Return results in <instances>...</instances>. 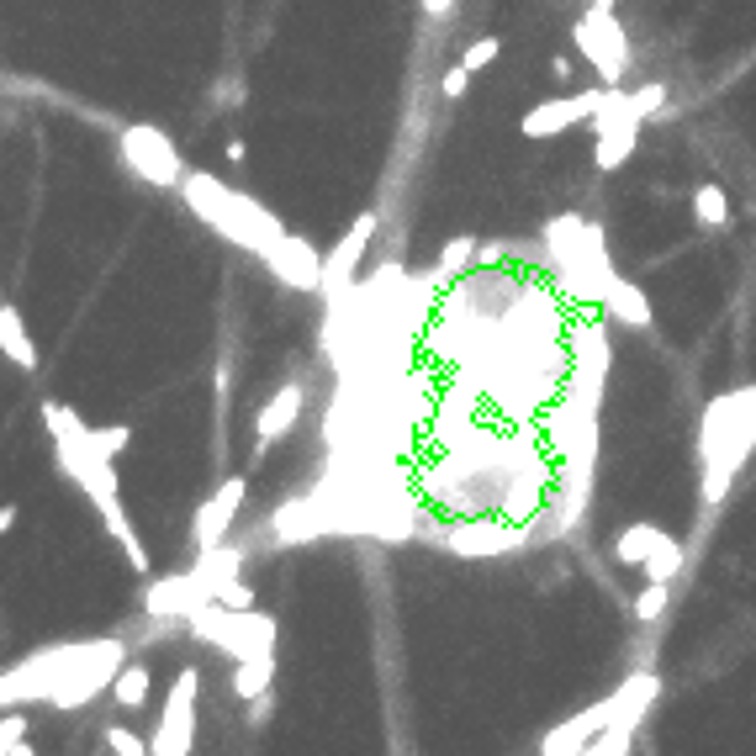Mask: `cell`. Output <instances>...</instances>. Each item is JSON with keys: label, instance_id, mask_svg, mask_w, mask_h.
I'll return each instance as SVG.
<instances>
[{"label": "cell", "instance_id": "obj_1", "mask_svg": "<svg viewBox=\"0 0 756 756\" xmlns=\"http://www.w3.org/2000/svg\"><path fill=\"white\" fill-rule=\"evenodd\" d=\"M43 423H48V434H53V455H59V466L69 471V482L90 497V508L101 513V524L112 529V540L122 545L127 566H133L138 577H149V550H143L133 519H127V503H122L112 455L96 445L90 423H85L75 408H59V402H43Z\"/></svg>", "mask_w": 756, "mask_h": 756}, {"label": "cell", "instance_id": "obj_2", "mask_svg": "<svg viewBox=\"0 0 756 756\" xmlns=\"http://www.w3.org/2000/svg\"><path fill=\"white\" fill-rule=\"evenodd\" d=\"M180 196H186V207H191L217 238H228V244L260 254V260L286 238L281 217H275L270 207H260L254 196L223 186V180L207 175V170H186V180H180Z\"/></svg>", "mask_w": 756, "mask_h": 756}, {"label": "cell", "instance_id": "obj_3", "mask_svg": "<svg viewBox=\"0 0 756 756\" xmlns=\"http://www.w3.org/2000/svg\"><path fill=\"white\" fill-rule=\"evenodd\" d=\"M191 635L228 651L233 661L244 656H260V651H275V619L260 614V608H228V603H201L191 614Z\"/></svg>", "mask_w": 756, "mask_h": 756}, {"label": "cell", "instance_id": "obj_4", "mask_svg": "<svg viewBox=\"0 0 756 756\" xmlns=\"http://www.w3.org/2000/svg\"><path fill=\"white\" fill-rule=\"evenodd\" d=\"M117 159L154 191H180V180H186V159H180V149L170 143V133L154 127V122L122 127L117 133Z\"/></svg>", "mask_w": 756, "mask_h": 756}, {"label": "cell", "instance_id": "obj_5", "mask_svg": "<svg viewBox=\"0 0 756 756\" xmlns=\"http://www.w3.org/2000/svg\"><path fill=\"white\" fill-rule=\"evenodd\" d=\"M571 38H577V48L593 59L603 85H619L624 80V69H630V38H624L614 6H587L577 22H571Z\"/></svg>", "mask_w": 756, "mask_h": 756}, {"label": "cell", "instance_id": "obj_6", "mask_svg": "<svg viewBox=\"0 0 756 756\" xmlns=\"http://www.w3.org/2000/svg\"><path fill=\"white\" fill-rule=\"evenodd\" d=\"M196 693H201V672L196 667H180L170 682V698H164V714H159V730L149 751L154 756H186L196 746Z\"/></svg>", "mask_w": 756, "mask_h": 756}, {"label": "cell", "instance_id": "obj_7", "mask_svg": "<svg viewBox=\"0 0 756 756\" xmlns=\"http://www.w3.org/2000/svg\"><path fill=\"white\" fill-rule=\"evenodd\" d=\"M608 96H614V85L577 90V96H561V101H540L534 112H524L519 133L524 138H556V133H566V127H577V122H593L608 106Z\"/></svg>", "mask_w": 756, "mask_h": 756}, {"label": "cell", "instance_id": "obj_8", "mask_svg": "<svg viewBox=\"0 0 756 756\" xmlns=\"http://www.w3.org/2000/svg\"><path fill=\"white\" fill-rule=\"evenodd\" d=\"M624 698H630V682H619V688L608 693L603 704H593V709H582L577 719H566V725H556V730H550L545 741H540V751H545V756L587 751V735H593V730H608V725H614V719H619V709H624Z\"/></svg>", "mask_w": 756, "mask_h": 756}, {"label": "cell", "instance_id": "obj_9", "mask_svg": "<svg viewBox=\"0 0 756 756\" xmlns=\"http://www.w3.org/2000/svg\"><path fill=\"white\" fill-rule=\"evenodd\" d=\"M265 265H270L275 281L291 286V291H323V254L312 249L302 233H286L281 244L265 254Z\"/></svg>", "mask_w": 756, "mask_h": 756}, {"label": "cell", "instance_id": "obj_10", "mask_svg": "<svg viewBox=\"0 0 756 756\" xmlns=\"http://www.w3.org/2000/svg\"><path fill=\"white\" fill-rule=\"evenodd\" d=\"M244 497H249L244 476H223V482H217V492L196 508V550H212V545L228 540V529L238 519V508H244Z\"/></svg>", "mask_w": 756, "mask_h": 756}, {"label": "cell", "instance_id": "obj_11", "mask_svg": "<svg viewBox=\"0 0 756 756\" xmlns=\"http://www.w3.org/2000/svg\"><path fill=\"white\" fill-rule=\"evenodd\" d=\"M376 238V212H360L355 223H349V233L339 238V249L323 260V297H339V291L355 281V265L365 260V244Z\"/></svg>", "mask_w": 756, "mask_h": 756}, {"label": "cell", "instance_id": "obj_12", "mask_svg": "<svg viewBox=\"0 0 756 756\" xmlns=\"http://www.w3.org/2000/svg\"><path fill=\"white\" fill-rule=\"evenodd\" d=\"M201 603H212V593L201 587V577H196V571L164 577V582H154L149 593H143V608H149L154 619H191Z\"/></svg>", "mask_w": 756, "mask_h": 756}, {"label": "cell", "instance_id": "obj_13", "mask_svg": "<svg viewBox=\"0 0 756 756\" xmlns=\"http://www.w3.org/2000/svg\"><path fill=\"white\" fill-rule=\"evenodd\" d=\"M524 540L519 524H497V519H482V524H460L445 534V545L455 550V556H503V550H513Z\"/></svg>", "mask_w": 756, "mask_h": 756}, {"label": "cell", "instance_id": "obj_14", "mask_svg": "<svg viewBox=\"0 0 756 756\" xmlns=\"http://www.w3.org/2000/svg\"><path fill=\"white\" fill-rule=\"evenodd\" d=\"M302 402H307V392H302L297 381L281 386V392H275L265 408H260V418H254V439H260V445H275V439H286L291 423L302 418Z\"/></svg>", "mask_w": 756, "mask_h": 756}, {"label": "cell", "instance_id": "obj_15", "mask_svg": "<svg viewBox=\"0 0 756 756\" xmlns=\"http://www.w3.org/2000/svg\"><path fill=\"white\" fill-rule=\"evenodd\" d=\"M0 355L11 365H22V371H38V344H32L27 318L11 302H0Z\"/></svg>", "mask_w": 756, "mask_h": 756}, {"label": "cell", "instance_id": "obj_16", "mask_svg": "<svg viewBox=\"0 0 756 756\" xmlns=\"http://www.w3.org/2000/svg\"><path fill=\"white\" fill-rule=\"evenodd\" d=\"M603 307L614 312L619 323H630V328H645V323H651V302H645V291H640L635 281H619V275H608Z\"/></svg>", "mask_w": 756, "mask_h": 756}, {"label": "cell", "instance_id": "obj_17", "mask_svg": "<svg viewBox=\"0 0 756 756\" xmlns=\"http://www.w3.org/2000/svg\"><path fill=\"white\" fill-rule=\"evenodd\" d=\"M270 677H275V651L233 661V693L238 698H265L270 693Z\"/></svg>", "mask_w": 756, "mask_h": 756}, {"label": "cell", "instance_id": "obj_18", "mask_svg": "<svg viewBox=\"0 0 756 756\" xmlns=\"http://www.w3.org/2000/svg\"><path fill=\"white\" fill-rule=\"evenodd\" d=\"M661 540H667V529H656V524H630V529H624L619 540H614V561H619V566H645Z\"/></svg>", "mask_w": 756, "mask_h": 756}, {"label": "cell", "instance_id": "obj_19", "mask_svg": "<svg viewBox=\"0 0 756 756\" xmlns=\"http://www.w3.org/2000/svg\"><path fill=\"white\" fill-rule=\"evenodd\" d=\"M112 698L122 709H143L149 704V667L143 661H127V667L112 677Z\"/></svg>", "mask_w": 756, "mask_h": 756}, {"label": "cell", "instance_id": "obj_20", "mask_svg": "<svg viewBox=\"0 0 756 756\" xmlns=\"http://www.w3.org/2000/svg\"><path fill=\"white\" fill-rule=\"evenodd\" d=\"M693 217H698L704 228H725V223H730L725 186H698V191H693Z\"/></svg>", "mask_w": 756, "mask_h": 756}, {"label": "cell", "instance_id": "obj_21", "mask_svg": "<svg viewBox=\"0 0 756 756\" xmlns=\"http://www.w3.org/2000/svg\"><path fill=\"white\" fill-rule=\"evenodd\" d=\"M682 561H688V556H682V545L667 534V540H661V545L651 550V561H645L640 571H645V582H672L677 571H682Z\"/></svg>", "mask_w": 756, "mask_h": 756}, {"label": "cell", "instance_id": "obj_22", "mask_svg": "<svg viewBox=\"0 0 756 756\" xmlns=\"http://www.w3.org/2000/svg\"><path fill=\"white\" fill-rule=\"evenodd\" d=\"M0 751H11V756H32V741H27V714L0 709Z\"/></svg>", "mask_w": 756, "mask_h": 756}, {"label": "cell", "instance_id": "obj_23", "mask_svg": "<svg viewBox=\"0 0 756 756\" xmlns=\"http://www.w3.org/2000/svg\"><path fill=\"white\" fill-rule=\"evenodd\" d=\"M667 614V582H645V593L635 598V619L640 624H656Z\"/></svg>", "mask_w": 756, "mask_h": 756}, {"label": "cell", "instance_id": "obj_24", "mask_svg": "<svg viewBox=\"0 0 756 756\" xmlns=\"http://www.w3.org/2000/svg\"><path fill=\"white\" fill-rule=\"evenodd\" d=\"M476 260V238H455V244L439 249V275H460Z\"/></svg>", "mask_w": 756, "mask_h": 756}, {"label": "cell", "instance_id": "obj_25", "mask_svg": "<svg viewBox=\"0 0 756 756\" xmlns=\"http://www.w3.org/2000/svg\"><path fill=\"white\" fill-rule=\"evenodd\" d=\"M101 735H106V751H117V756H143V751H149V741H138L127 725H106Z\"/></svg>", "mask_w": 756, "mask_h": 756}, {"label": "cell", "instance_id": "obj_26", "mask_svg": "<svg viewBox=\"0 0 756 756\" xmlns=\"http://www.w3.org/2000/svg\"><path fill=\"white\" fill-rule=\"evenodd\" d=\"M497 53H503V43H497V38H476L466 53H460V64H466L471 69V75H476V69H487V64H497Z\"/></svg>", "mask_w": 756, "mask_h": 756}, {"label": "cell", "instance_id": "obj_27", "mask_svg": "<svg viewBox=\"0 0 756 756\" xmlns=\"http://www.w3.org/2000/svg\"><path fill=\"white\" fill-rule=\"evenodd\" d=\"M630 106L640 117H656L661 106H667V85H640V90H630Z\"/></svg>", "mask_w": 756, "mask_h": 756}, {"label": "cell", "instance_id": "obj_28", "mask_svg": "<svg viewBox=\"0 0 756 756\" xmlns=\"http://www.w3.org/2000/svg\"><path fill=\"white\" fill-rule=\"evenodd\" d=\"M90 434H96V445L112 455V460L127 450V439H133V429H127V423H112V429H90Z\"/></svg>", "mask_w": 756, "mask_h": 756}, {"label": "cell", "instance_id": "obj_29", "mask_svg": "<svg viewBox=\"0 0 756 756\" xmlns=\"http://www.w3.org/2000/svg\"><path fill=\"white\" fill-rule=\"evenodd\" d=\"M217 603H228V608H254V593L238 577H228L223 587H217Z\"/></svg>", "mask_w": 756, "mask_h": 756}, {"label": "cell", "instance_id": "obj_30", "mask_svg": "<svg viewBox=\"0 0 756 756\" xmlns=\"http://www.w3.org/2000/svg\"><path fill=\"white\" fill-rule=\"evenodd\" d=\"M466 85H471V69H466V64L445 69V80H439V90H445V101H460V96H466Z\"/></svg>", "mask_w": 756, "mask_h": 756}, {"label": "cell", "instance_id": "obj_31", "mask_svg": "<svg viewBox=\"0 0 756 756\" xmlns=\"http://www.w3.org/2000/svg\"><path fill=\"white\" fill-rule=\"evenodd\" d=\"M228 159L244 164V159H249V143H244V138H228Z\"/></svg>", "mask_w": 756, "mask_h": 756}, {"label": "cell", "instance_id": "obj_32", "mask_svg": "<svg viewBox=\"0 0 756 756\" xmlns=\"http://www.w3.org/2000/svg\"><path fill=\"white\" fill-rule=\"evenodd\" d=\"M450 6H455V0H423V11H429V16H450Z\"/></svg>", "mask_w": 756, "mask_h": 756}, {"label": "cell", "instance_id": "obj_33", "mask_svg": "<svg viewBox=\"0 0 756 756\" xmlns=\"http://www.w3.org/2000/svg\"><path fill=\"white\" fill-rule=\"evenodd\" d=\"M593 6H614V0H593Z\"/></svg>", "mask_w": 756, "mask_h": 756}, {"label": "cell", "instance_id": "obj_34", "mask_svg": "<svg viewBox=\"0 0 756 756\" xmlns=\"http://www.w3.org/2000/svg\"><path fill=\"white\" fill-rule=\"evenodd\" d=\"M0 302H6V297H0Z\"/></svg>", "mask_w": 756, "mask_h": 756}]
</instances>
